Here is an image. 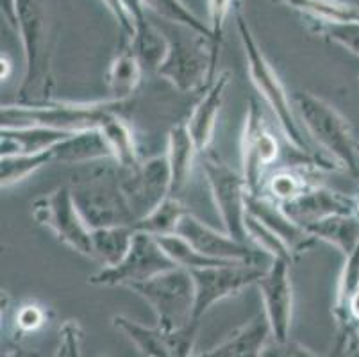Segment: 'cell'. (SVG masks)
I'll use <instances>...</instances> for the list:
<instances>
[{"instance_id": "obj_5", "label": "cell", "mask_w": 359, "mask_h": 357, "mask_svg": "<svg viewBox=\"0 0 359 357\" xmlns=\"http://www.w3.org/2000/svg\"><path fill=\"white\" fill-rule=\"evenodd\" d=\"M165 31V29H163ZM181 25V34L165 31L168 38V54L156 74L181 93L205 91L217 77V63L220 48L215 47L211 38L190 31Z\"/></svg>"}, {"instance_id": "obj_48", "label": "cell", "mask_w": 359, "mask_h": 357, "mask_svg": "<svg viewBox=\"0 0 359 357\" xmlns=\"http://www.w3.org/2000/svg\"><path fill=\"white\" fill-rule=\"evenodd\" d=\"M355 215H358L359 218V198H355Z\"/></svg>"}, {"instance_id": "obj_51", "label": "cell", "mask_w": 359, "mask_h": 357, "mask_svg": "<svg viewBox=\"0 0 359 357\" xmlns=\"http://www.w3.org/2000/svg\"><path fill=\"white\" fill-rule=\"evenodd\" d=\"M102 357H109V356H102Z\"/></svg>"}, {"instance_id": "obj_47", "label": "cell", "mask_w": 359, "mask_h": 357, "mask_svg": "<svg viewBox=\"0 0 359 357\" xmlns=\"http://www.w3.org/2000/svg\"><path fill=\"white\" fill-rule=\"evenodd\" d=\"M55 357H65V349H63V345L60 346V352L55 353Z\"/></svg>"}, {"instance_id": "obj_13", "label": "cell", "mask_w": 359, "mask_h": 357, "mask_svg": "<svg viewBox=\"0 0 359 357\" xmlns=\"http://www.w3.org/2000/svg\"><path fill=\"white\" fill-rule=\"evenodd\" d=\"M122 188L136 224L170 196L172 179L165 154L140 161L135 168H122Z\"/></svg>"}, {"instance_id": "obj_32", "label": "cell", "mask_w": 359, "mask_h": 357, "mask_svg": "<svg viewBox=\"0 0 359 357\" xmlns=\"http://www.w3.org/2000/svg\"><path fill=\"white\" fill-rule=\"evenodd\" d=\"M359 290V247L348 255H345V263L338 277V286H336L334 297V313L339 327H351L354 322L348 316V304H351L352 295Z\"/></svg>"}, {"instance_id": "obj_6", "label": "cell", "mask_w": 359, "mask_h": 357, "mask_svg": "<svg viewBox=\"0 0 359 357\" xmlns=\"http://www.w3.org/2000/svg\"><path fill=\"white\" fill-rule=\"evenodd\" d=\"M127 102L102 100V102H52L43 106H22L8 104L2 106V126H41L65 133H81V130L100 129L111 114L122 113Z\"/></svg>"}, {"instance_id": "obj_8", "label": "cell", "mask_w": 359, "mask_h": 357, "mask_svg": "<svg viewBox=\"0 0 359 357\" xmlns=\"http://www.w3.org/2000/svg\"><path fill=\"white\" fill-rule=\"evenodd\" d=\"M204 161L205 179L210 184L213 202L217 206V211L222 218L225 232L233 236L234 240L249 243L247 236V184L241 173L234 172L220 157H215L211 154H202Z\"/></svg>"}, {"instance_id": "obj_31", "label": "cell", "mask_w": 359, "mask_h": 357, "mask_svg": "<svg viewBox=\"0 0 359 357\" xmlns=\"http://www.w3.org/2000/svg\"><path fill=\"white\" fill-rule=\"evenodd\" d=\"M54 163L52 150L36 154H9L0 159V184L2 189L11 188L18 182L25 181L29 175L38 172L43 166Z\"/></svg>"}, {"instance_id": "obj_38", "label": "cell", "mask_w": 359, "mask_h": 357, "mask_svg": "<svg viewBox=\"0 0 359 357\" xmlns=\"http://www.w3.org/2000/svg\"><path fill=\"white\" fill-rule=\"evenodd\" d=\"M261 357H318L311 352L309 349H306L304 345H300L299 342H293V339H286V342H276V339H270L264 346Z\"/></svg>"}, {"instance_id": "obj_9", "label": "cell", "mask_w": 359, "mask_h": 357, "mask_svg": "<svg viewBox=\"0 0 359 357\" xmlns=\"http://www.w3.org/2000/svg\"><path fill=\"white\" fill-rule=\"evenodd\" d=\"M32 218L77 254L91 260V229L75 208L70 186H61L32 204Z\"/></svg>"}, {"instance_id": "obj_26", "label": "cell", "mask_w": 359, "mask_h": 357, "mask_svg": "<svg viewBox=\"0 0 359 357\" xmlns=\"http://www.w3.org/2000/svg\"><path fill=\"white\" fill-rule=\"evenodd\" d=\"M135 234L133 227H104L91 231V260L102 264V268L116 267L130 250Z\"/></svg>"}, {"instance_id": "obj_21", "label": "cell", "mask_w": 359, "mask_h": 357, "mask_svg": "<svg viewBox=\"0 0 359 357\" xmlns=\"http://www.w3.org/2000/svg\"><path fill=\"white\" fill-rule=\"evenodd\" d=\"M198 149L191 137L190 129L184 123H177L170 129L166 136V161L170 166V179H172V189L170 196L179 198L190 182L191 172H194L195 159H197Z\"/></svg>"}, {"instance_id": "obj_16", "label": "cell", "mask_w": 359, "mask_h": 357, "mask_svg": "<svg viewBox=\"0 0 359 357\" xmlns=\"http://www.w3.org/2000/svg\"><path fill=\"white\" fill-rule=\"evenodd\" d=\"M113 325L122 330L147 357H194L198 323H191L177 332H165L158 325L145 327L127 316L116 314L113 316Z\"/></svg>"}, {"instance_id": "obj_10", "label": "cell", "mask_w": 359, "mask_h": 357, "mask_svg": "<svg viewBox=\"0 0 359 357\" xmlns=\"http://www.w3.org/2000/svg\"><path fill=\"white\" fill-rule=\"evenodd\" d=\"M177 268L170 260L158 238L149 236L145 232H136L130 250L113 268H100L97 274L90 277L88 283L93 286H135L145 283L156 275Z\"/></svg>"}, {"instance_id": "obj_30", "label": "cell", "mask_w": 359, "mask_h": 357, "mask_svg": "<svg viewBox=\"0 0 359 357\" xmlns=\"http://www.w3.org/2000/svg\"><path fill=\"white\" fill-rule=\"evenodd\" d=\"M280 2L295 11L302 13L308 20H320V22H354L359 20V9L347 2L338 0H273Z\"/></svg>"}, {"instance_id": "obj_4", "label": "cell", "mask_w": 359, "mask_h": 357, "mask_svg": "<svg viewBox=\"0 0 359 357\" xmlns=\"http://www.w3.org/2000/svg\"><path fill=\"white\" fill-rule=\"evenodd\" d=\"M292 100L306 134L322 149V154L344 172L359 175V143L336 107L309 91H299Z\"/></svg>"}, {"instance_id": "obj_44", "label": "cell", "mask_w": 359, "mask_h": 357, "mask_svg": "<svg viewBox=\"0 0 359 357\" xmlns=\"http://www.w3.org/2000/svg\"><path fill=\"white\" fill-rule=\"evenodd\" d=\"M2 357H40V356L34 352H29V350L16 349V350H8V352L2 353Z\"/></svg>"}, {"instance_id": "obj_19", "label": "cell", "mask_w": 359, "mask_h": 357, "mask_svg": "<svg viewBox=\"0 0 359 357\" xmlns=\"http://www.w3.org/2000/svg\"><path fill=\"white\" fill-rule=\"evenodd\" d=\"M231 79H233V75H231L229 70L220 72L215 77L213 83L205 88L201 100L195 104L194 111H191L190 118L186 122V126L190 129L191 137H194L195 145H197L201 154L208 152L211 143H213L218 114H220L222 106H224L225 91L229 88Z\"/></svg>"}, {"instance_id": "obj_39", "label": "cell", "mask_w": 359, "mask_h": 357, "mask_svg": "<svg viewBox=\"0 0 359 357\" xmlns=\"http://www.w3.org/2000/svg\"><path fill=\"white\" fill-rule=\"evenodd\" d=\"M15 320L22 332H34L45 323V311L38 304H25L16 311Z\"/></svg>"}, {"instance_id": "obj_27", "label": "cell", "mask_w": 359, "mask_h": 357, "mask_svg": "<svg viewBox=\"0 0 359 357\" xmlns=\"http://www.w3.org/2000/svg\"><path fill=\"white\" fill-rule=\"evenodd\" d=\"M123 45H129V48L135 52L138 61L142 63L145 72H158L161 63L168 54V38L165 31L158 27L152 22L140 25L135 29V34L129 41H120Z\"/></svg>"}, {"instance_id": "obj_24", "label": "cell", "mask_w": 359, "mask_h": 357, "mask_svg": "<svg viewBox=\"0 0 359 357\" xmlns=\"http://www.w3.org/2000/svg\"><path fill=\"white\" fill-rule=\"evenodd\" d=\"M142 63L130 50L129 45L120 43L118 54L113 58L107 70V90H109V100L115 102H129V98L138 91L143 81Z\"/></svg>"}, {"instance_id": "obj_50", "label": "cell", "mask_w": 359, "mask_h": 357, "mask_svg": "<svg viewBox=\"0 0 359 357\" xmlns=\"http://www.w3.org/2000/svg\"><path fill=\"white\" fill-rule=\"evenodd\" d=\"M338 2H347V0H338Z\"/></svg>"}, {"instance_id": "obj_43", "label": "cell", "mask_w": 359, "mask_h": 357, "mask_svg": "<svg viewBox=\"0 0 359 357\" xmlns=\"http://www.w3.org/2000/svg\"><path fill=\"white\" fill-rule=\"evenodd\" d=\"M348 316L354 323H359V290L352 295L351 304H348Z\"/></svg>"}, {"instance_id": "obj_36", "label": "cell", "mask_w": 359, "mask_h": 357, "mask_svg": "<svg viewBox=\"0 0 359 357\" xmlns=\"http://www.w3.org/2000/svg\"><path fill=\"white\" fill-rule=\"evenodd\" d=\"M308 20V18H306ZM309 29L315 34L324 36L329 41L341 45L352 54L359 55V20L354 22H320V20H308Z\"/></svg>"}, {"instance_id": "obj_46", "label": "cell", "mask_w": 359, "mask_h": 357, "mask_svg": "<svg viewBox=\"0 0 359 357\" xmlns=\"http://www.w3.org/2000/svg\"><path fill=\"white\" fill-rule=\"evenodd\" d=\"M347 357H359V343H358V334H355V339L352 343L351 350H348V356Z\"/></svg>"}, {"instance_id": "obj_7", "label": "cell", "mask_w": 359, "mask_h": 357, "mask_svg": "<svg viewBox=\"0 0 359 357\" xmlns=\"http://www.w3.org/2000/svg\"><path fill=\"white\" fill-rule=\"evenodd\" d=\"M129 290L140 295L152 307L158 318V327L165 332H177L191 323H198L194 320V277L184 268H172L145 283L130 286Z\"/></svg>"}, {"instance_id": "obj_40", "label": "cell", "mask_w": 359, "mask_h": 357, "mask_svg": "<svg viewBox=\"0 0 359 357\" xmlns=\"http://www.w3.org/2000/svg\"><path fill=\"white\" fill-rule=\"evenodd\" d=\"M63 334V345L65 357H83V350H81V343H83V330H81L79 323L70 320L61 329Z\"/></svg>"}, {"instance_id": "obj_17", "label": "cell", "mask_w": 359, "mask_h": 357, "mask_svg": "<svg viewBox=\"0 0 359 357\" xmlns=\"http://www.w3.org/2000/svg\"><path fill=\"white\" fill-rule=\"evenodd\" d=\"M247 213L254 216L257 222H261L264 227L270 229L273 234L279 236L280 240L288 245V248L293 254V260H297L299 255L308 252L316 243V240L311 234H308L299 224H295L283 211L280 204L270 201L269 196L247 193Z\"/></svg>"}, {"instance_id": "obj_45", "label": "cell", "mask_w": 359, "mask_h": 357, "mask_svg": "<svg viewBox=\"0 0 359 357\" xmlns=\"http://www.w3.org/2000/svg\"><path fill=\"white\" fill-rule=\"evenodd\" d=\"M0 63H2V81H8L9 72H11V63H9L8 55L2 54V58H0Z\"/></svg>"}, {"instance_id": "obj_34", "label": "cell", "mask_w": 359, "mask_h": 357, "mask_svg": "<svg viewBox=\"0 0 359 357\" xmlns=\"http://www.w3.org/2000/svg\"><path fill=\"white\" fill-rule=\"evenodd\" d=\"M159 245L163 247V250L166 252L170 260L174 261L175 267L184 268V270H198V268H208V267H217V264L229 263V261H217L211 260L208 255H204L202 252H198L197 248L191 243L181 238L179 234H170V236H161L158 238Z\"/></svg>"}, {"instance_id": "obj_37", "label": "cell", "mask_w": 359, "mask_h": 357, "mask_svg": "<svg viewBox=\"0 0 359 357\" xmlns=\"http://www.w3.org/2000/svg\"><path fill=\"white\" fill-rule=\"evenodd\" d=\"M208 11H210V25L211 38L213 43L220 48L222 39H224V29H225V20L229 16L231 8H233V0H208Z\"/></svg>"}, {"instance_id": "obj_20", "label": "cell", "mask_w": 359, "mask_h": 357, "mask_svg": "<svg viewBox=\"0 0 359 357\" xmlns=\"http://www.w3.org/2000/svg\"><path fill=\"white\" fill-rule=\"evenodd\" d=\"M270 339H272V329L266 314H256L220 345L194 357H261Z\"/></svg>"}, {"instance_id": "obj_25", "label": "cell", "mask_w": 359, "mask_h": 357, "mask_svg": "<svg viewBox=\"0 0 359 357\" xmlns=\"http://www.w3.org/2000/svg\"><path fill=\"white\" fill-rule=\"evenodd\" d=\"M316 241H325L336 250L348 255L359 247V218L358 215H334L315 222L304 229Z\"/></svg>"}, {"instance_id": "obj_33", "label": "cell", "mask_w": 359, "mask_h": 357, "mask_svg": "<svg viewBox=\"0 0 359 357\" xmlns=\"http://www.w3.org/2000/svg\"><path fill=\"white\" fill-rule=\"evenodd\" d=\"M316 186L311 182L306 175L304 170L300 168H285L273 173L269 181L264 182V191L270 201L277 202V204H288V202L295 201L300 195H304L308 189Z\"/></svg>"}, {"instance_id": "obj_1", "label": "cell", "mask_w": 359, "mask_h": 357, "mask_svg": "<svg viewBox=\"0 0 359 357\" xmlns=\"http://www.w3.org/2000/svg\"><path fill=\"white\" fill-rule=\"evenodd\" d=\"M234 22H236L238 34H240L241 45H243L245 59H247V68H249L250 81H252L254 88L257 93L263 97L266 106L272 109L273 116L277 118V123L280 127V133L286 137L288 145L293 147L297 154L309 159V161L318 163L324 170H332V172H344L334 161L331 159H324V157H316L315 152L309 147V142L306 140L304 129L300 123L299 116H297L295 106H293L292 97L286 91L285 84L273 70L266 55L263 54L261 47L257 45L256 38H254L250 25L247 18L241 13L240 6L234 8Z\"/></svg>"}, {"instance_id": "obj_3", "label": "cell", "mask_w": 359, "mask_h": 357, "mask_svg": "<svg viewBox=\"0 0 359 357\" xmlns=\"http://www.w3.org/2000/svg\"><path fill=\"white\" fill-rule=\"evenodd\" d=\"M18 34L24 45L25 72L15 104L43 106L52 102V43L43 0H18Z\"/></svg>"}, {"instance_id": "obj_12", "label": "cell", "mask_w": 359, "mask_h": 357, "mask_svg": "<svg viewBox=\"0 0 359 357\" xmlns=\"http://www.w3.org/2000/svg\"><path fill=\"white\" fill-rule=\"evenodd\" d=\"M264 270L266 268L252 263H224L191 270L195 283V322H201L202 316L217 302L236 297L245 288L257 284Z\"/></svg>"}, {"instance_id": "obj_2", "label": "cell", "mask_w": 359, "mask_h": 357, "mask_svg": "<svg viewBox=\"0 0 359 357\" xmlns=\"http://www.w3.org/2000/svg\"><path fill=\"white\" fill-rule=\"evenodd\" d=\"M68 186L75 208L91 231L135 225L122 188V168L113 159L84 165Z\"/></svg>"}, {"instance_id": "obj_41", "label": "cell", "mask_w": 359, "mask_h": 357, "mask_svg": "<svg viewBox=\"0 0 359 357\" xmlns=\"http://www.w3.org/2000/svg\"><path fill=\"white\" fill-rule=\"evenodd\" d=\"M102 2L107 8V11L113 15V18L116 20V24H118L120 31H122V41H129L133 34H135V25H133L126 9H123L122 0H102Z\"/></svg>"}, {"instance_id": "obj_14", "label": "cell", "mask_w": 359, "mask_h": 357, "mask_svg": "<svg viewBox=\"0 0 359 357\" xmlns=\"http://www.w3.org/2000/svg\"><path fill=\"white\" fill-rule=\"evenodd\" d=\"M292 261L272 260L256 286L261 291L264 314L269 318L272 338L276 342L290 339L293 318V284L290 275Z\"/></svg>"}, {"instance_id": "obj_49", "label": "cell", "mask_w": 359, "mask_h": 357, "mask_svg": "<svg viewBox=\"0 0 359 357\" xmlns=\"http://www.w3.org/2000/svg\"><path fill=\"white\" fill-rule=\"evenodd\" d=\"M355 334H358V343H359V327H358V329H355Z\"/></svg>"}, {"instance_id": "obj_42", "label": "cell", "mask_w": 359, "mask_h": 357, "mask_svg": "<svg viewBox=\"0 0 359 357\" xmlns=\"http://www.w3.org/2000/svg\"><path fill=\"white\" fill-rule=\"evenodd\" d=\"M0 9L9 27L18 32V0H0Z\"/></svg>"}, {"instance_id": "obj_29", "label": "cell", "mask_w": 359, "mask_h": 357, "mask_svg": "<svg viewBox=\"0 0 359 357\" xmlns=\"http://www.w3.org/2000/svg\"><path fill=\"white\" fill-rule=\"evenodd\" d=\"M188 209L182 204L181 198H175V196H168L152 213L142 218V220L136 222L133 225L136 232H145L149 236H154V238H161V236H170L177 232L179 224L181 220L188 215Z\"/></svg>"}, {"instance_id": "obj_28", "label": "cell", "mask_w": 359, "mask_h": 357, "mask_svg": "<svg viewBox=\"0 0 359 357\" xmlns=\"http://www.w3.org/2000/svg\"><path fill=\"white\" fill-rule=\"evenodd\" d=\"M100 133L106 137L109 145L113 161L122 168H135L142 159H140L138 147H136V137L129 123L123 120L122 113L111 114L106 122L100 127Z\"/></svg>"}, {"instance_id": "obj_23", "label": "cell", "mask_w": 359, "mask_h": 357, "mask_svg": "<svg viewBox=\"0 0 359 357\" xmlns=\"http://www.w3.org/2000/svg\"><path fill=\"white\" fill-rule=\"evenodd\" d=\"M54 163L63 165H90V163L113 159L109 145L100 129L81 130L63 140L52 149Z\"/></svg>"}, {"instance_id": "obj_35", "label": "cell", "mask_w": 359, "mask_h": 357, "mask_svg": "<svg viewBox=\"0 0 359 357\" xmlns=\"http://www.w3.org/2000/svg\"><path fill=\"white\" fill-rule=\"evenodd\" d=\"M143 4L165 22L182 25V27H188L191 31L198 32V34L211 38L210 25L204 24L194 11H190V8H186L182 0H143ZM211 41H213V38H211Z\"/></svg>"}, {"instance_id": "obj_18", "label": "cell", "mask_w": 359, "mask_h": 357, "mask_svg": "<svg viewBox=\"0 0 359 357\" xmlns=\"http://www.w3.org/2000/svg\"><path fill=\"white\" fill-rule=\"evenodd\" d=\"M283 211L292 218L295 224L306 229L315 222L324 220L334 215H354L355 201L338 191L325 188V186H313L311 189L300 195L295 201L280 206Z\"/></svg>"}, {"instance_id": "obj_15", "label": "cell", "mask_w": 359, "mask_h": 357, "mask_svg": "<svg viewBox=\"0 0 359 357\" xmlns=\"http://www.w3.org/2000/svg\"><path fill=\"white\" fill-rule=\"evenodd\" d=\"M175 234L184 238L198 252L217 261L259 264L261 257L269 255L254 247L252 243H243V241L234 240L233 236H229L227 232L215 231L213 227L205 225L191 213H188L182 218Z\"/></svg>"}, {"instance_id": "obj_22", "label": "cell", "mask_w": 359, "mask_h": 357, "mask_svg": "<svg viewBox=\"0 0 359 357\" xmlns=\"http://www.w3.org/2000/svg\"><path fill=\"white\" fill-rule=\"evenodd\" d=\"M70 134L74 133H65V130L41 126H2V129H0V149H2V156L47 152V150L54 149L55 145H60Z\"/></svg>"}, {"instance_id": "obj_11", "label": "cell", "mask_w": 359, "mask_h": 357, "mask_svg": "<svg viewBox=\"0 0 359 357\" xmlns=\"http://www.w3.org/2000/svg\"><path fill=\"white\" fill-rule=\"evenodd\" d=\"M279 157V142L273 136L261 104L256 98H249L241 133V175L247 184V191L261 195L263 173Z\"/></svg>"}]
</instances>
